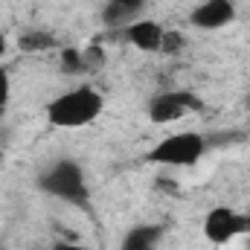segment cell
I'll return each instance as SVG.
<instances>
[{"instance_id":"1","label":"cell","mask_w":250,"mask_h":250,"mask_svg":"<svg viewBox=\"0 0 250 250\" xmlns=\"http://www.w3.org/2000/svg\"><path fill=\"white\" fill-rule=\"evenodd\" d=\"M105 111V96L93 84H76L47 102V123L62 131H76L96 123Z\"/></svg>"},{"instance_id":"2","label":"cell","mask_w":250,"mask_h":250,"mask_svg":"<svg viewBox=\"0 0 250 250\" xmlns=\"http://www.w3.org/2000/svg\"><path fill=\"white\" fill-rule=\"evenodd\" d=\"M38 189L62 204L70 207H84L90 198V187H87V175L82 169V163L62 157L56 163H50L41 175H38Z\"/></svg>"},{"instance_id":"3","label":"cell","mask_w":250,"mask_h":250,"mask_svg":"<svg viewBox=\"0 0 250 250\" xmlns=\"http://www.w3.org/2000/svg\"><path fill=\"white\" fill-rule=\"evenodd\" d=\"M204 154H207V137L201 131L187 128V131H172L163 140H157L148 148L146 160L163 169H189V166H198Z\"/></svg>"},{"instance_id":"4","label":"cell","mask_w":250,"mask_h":250,"mask_svg":"<svg viewBox=\"0 0 250 250\" xmlns=\"http://www.w3.org/2000/svg\"><path fill=\"white\" fill-rule=\"evenodd\" d=\"M201 108H204V102L192 90H160L148 99L146 117L151 125H175Z\"/></svg>"},{"instance_id":"5","label":"cell","mask_w":250,"mask_h":250,"mask_svg":"<svg viewBox=\"0 0 250 250\" xmlns=\"http://www.w3.org/2000/svg\"><path fill=\"white\" fill-rule=\"evenodd\" d=\"M201 230H204V239L209 245L224 248V245H230V242H236V239H242V236L250 233V215L221 204V207L207 209Z\"/></svg>"},{"instance_id":"6","label":"cell","mask_w":250,"mask_h":250,"mask_svg":"<svg viewBox=\"0 0 250 250\" xmlns=\"http://www.w3.org/2000/svg\"><path fill=\"white\" fill-rule=\"evenodd\" d=\"M236 21V3L233 0H201L189 12V23L204 32H218Z\"/></svg>"},{"instance_id":"7","label":"cell","mask_w":250,"mask_h":250,"mask_svg":"<svg viewBox=\"0 0 250 250\" xmlns=\"http://www.w3.org/2000/svg\"><path fill=\"white\" fill-rule=\"evenodd\" d=\"M125 41L140 53H163L166 29L151 18H137L134 23L125 26Z\"/></svg>"},{"instance_id":"8","label":"cell","mask_w":250,"mask_h":250,"mask_svg":"<svg viewBox=\"0 0 250 250\" xmlns=\"http://www.w3.org/2000/svg\"><path fill=\"white\" fill-rule=\"evenodd\" d=\"M166 236V227L157 224V221H143V224H134L128 227L120 242V250H157L160 242Z\"/></svg>"},{"instance_id":"9","label":"cell","mask_w":250,"mask_h":250,"mask_svg":"<svg viewBox=\"0 0 250 250\" xmlns=\"http://www.w3.org/2000/svg\"><path fill=\"white\" fill-rule=\"evenodd\" d=\"M143 6H146V0H108V6L102 9V21L108 26H123L125 29L128 23H134L140 18Z\"/></svg>"},{"instance_id":"10","label":"cell","mask_w":250,"mask_h":250,"mask_svg":"<svg viewBox=\"0 0 250 250\" xmlns=\"http://www.w3.org/2000/svg\"><path fill=\"white\" fill-rule=\"evenodd\" d=\"M59 62H62L64 73H82V70L87 67V56H84L82 50H76V47H64L62 56H59Z\"/></svg>"},{"instance_id":"11","label":"cell","mask_w":250,"mask_h":250,"mask_svg":"<svg viewBox=\"0 0 250 250\" xmlns=\"http://www.w3.org/2000/svg\"><path fill=\"white\" fill-rule=\"evenodd\" d=\"M18 47L23 50V53H38V50H50V47H56V41L50 38V35H44V32H26V35H21L18 38Z\"/></svg>"},{"instance_id":"12","label":"cell","mask_w":250,"mask_h":250,"mask_svg":"<svg viewBox=\"0 0 250 250\" xmlns=\"http://www.w3.org/2000/svg\"><path fill=\"white\" fill-rule=\"evenodd\" d=\"M9 102H12V79H9V70L0 67V117L6 114Z\"/></svg>"},{"instance_id":"13","label":"cell","mask_w":250,"mask_h":250,"mask_svg":"<svg viewBox=\"0 0 250 250\" xmlns=\"http://www.w3.org/2000/svg\"><path fill=\"white\" fill-rule=\"evenodd\" d=\"M53 250H90L87 245H76V242H67V245H56Z\"/></svg>"},{"instance_id":"14","label":"cell","mask_w":250,"mask_h":250,"mask_svg":"<svg viewBox=\"0 0 250 250\" xmlns=\"http://www.w3.org/2000/svg\"><path fill=\"white\" fill-rule=\"evenodd\" d=\"M3 53H6V35L0 32V56H3Z\"/></svg>"}]
</instances>
